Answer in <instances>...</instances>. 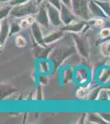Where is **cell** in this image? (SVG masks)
Listing matches in <instances>:
<instances>
[{
  "label": "cell",
  "instance_id": "6da1fadb",
  "mask_svg": "<svg viewBox=\"0 0 110 124\" xmlns=\"http://www.w3.org/2000/svg\"><path fill=\"white\" fill-rule=\"evenodd\" d=\"M16 44H17V46L18 47H23L26 46V40L23 38L22 37H21V36H18V37L16 38Z\"/></svg>",
  "mask_w": 110,
  "mask_h": 124
},
{
  "label": "cell",
  "instance_id": "7a4b0ae2",
  "mask_svg": "<svg viewBox=\"0 0 110 124\" xmlns=\"http://www.w3.org/2000/svg\"><path fill=\"white\" fill-rule=\"evenodd\" d=\"M100 35L102 37H107L110 35V29L109 28H104L101 31Z\"/></svg>",
  "mask_w": 110,
  "mask_h": 124
},
{
  "label": "cell",
  "instance_id": "3957f363",
  "mask_svg": "<svg viewBox=\"0 0 110 124\" xmlns=\"http://www.w3.org/2000/svg\"><path fill=\"white\" fill-rule=\"evenodd\" d=\"M29 25H30V23H28V21L26 19L22 20V21L21 22V23H20V27H21V28H26Z\"/></svg>",
  "mask_w": 110,
  "mask_h": 124
},
{
  "label": "cell",
  "instance_id": "277c9868",
  "mask_svg": "<svg viewBox=\"0 0 110 124\" xmlns=\"http://www.w3.org/2000/svg\"><path fill=\"white\" fill-rule=\"evenodd\" d=\"M85 91H86V89H79L77 92V94L79 97H83L84 95L85 94Z\"/></svg>",
  "mask_w": 110,
  "mask_h": 124
},
{
  "label": "cell",
  "instance_id": "5b68a950",
  "mask_svg": "<svg viewBox=\"0 0 110 124\" xmlns=\"http://www.w3.org/2000/svg\"><path fill=\"white\" fill-rule=\"evenodd\" d=\"M95 24H96L97 26H99V27H102V26L104 25V21L102 19H98L96 20V22H95Z\"/></svg>",
  "mask_w": 110,
  "mask_h": 124
},
{
  "label": "cell",
  "instance_id": "8992f818",
  "mask_svg": "<svg viewBox=\"0 0 110 124\" xmlns=\"http://www.w3.org/2000/svg\"><path fill=\"white\" fill-rule=\"evenodd\" d=\"M26 20H27L28 23H29L30 24H32L34 23V17H32V16H29V17L26 18Z\"/></svg>",
  "mask_w": 110,
  "mask_h": 124
}]
</instances>
